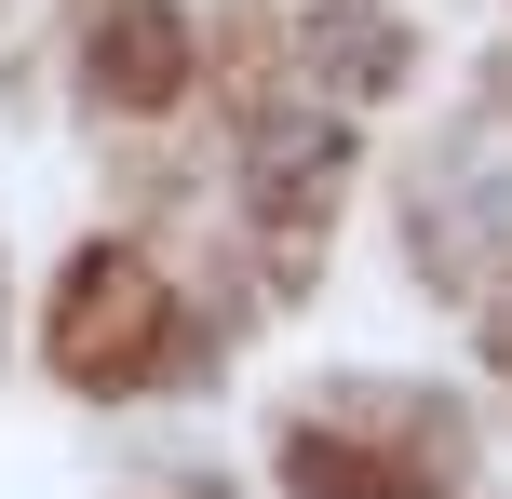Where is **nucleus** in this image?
I'll use <instances>...</instances> for the list:
<instances>
[{
	"label": "nucleus",
	"instance_id": "obj_1",
	"mask_svg": "<svg viewBox=\"0 0 512 499\" xmlns=\"http://www.w3.org/2000/svg\"><path fill=\"white\" fill-rule=\"evenodd\" d=\"M459 473V419L405 392H351V405H310L283 432V486L297 499H432Z\"/></svg>",
	"mask_w": 512,
	"mask_h": 499
},
{
	"label": "nucleus",
	"instance_id": "obj_2",
	"mask_svg": "<svg viewBox=\"0 0 512 499\" xmlns=\"http://www.w3.org/2000/svg\"><path fill=\"white\" fill-rule=\"evenodd\" d=\"M41 351H54L68 392H135V378L176 351V297H162V270L122 257V243L68 257V284H54V311H41Z\"/></svg>",
	"mask_w": 512,
	"mask_h": 499
},
{
	"label": "nucleus",
	"instance_id": "obj_3",
	"mask_svg": "<svg viewBox=\"0 0 512 499\" xmlns=\"http://www.w3.org/2000/svg\"><path fill=\"white\" fill-rule=\"evenodd\" d=\"M95 95L108 108H176L189 95V27L162 0H108L95 14Z\"/></svg>",
	"mask_w": 512,
	"mask_h": 499
}]
</instances>
